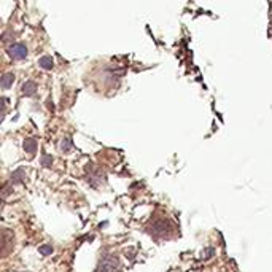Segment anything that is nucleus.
<instances>
[{
	"label": "nucleus",
	"mask_w": 272,
	"mask_h": 272,
	"mask_svg": "<svg viewBox=\"0 0 272 272\" xmlns=\"http://www.w3.org/2000/svg\"><path fill=\"white\" fill-rule=\"evenodd\" d=\"M38 252L42 253V255H51L53 253V247L51 245H43V247H40Z\"/></svg>",
	"instance_id": "nucleus-9"
},
{
	"label": "nucleus",
	"mask_w": 272,
	"mask_h": 272,
	"mask_svg": "<svg viewBox=\"0 0 272 272\" xmlns=\"http://www.w3.org/2000/svg\"><path fill=\"white\" fill-rule=\"evenodd\" d=\"M22 177H24V171H22V169H18L16 172H13V175H11V181H13V183H21V181H22Z\"/></svg>",
	"instance_id": "nucleus-8"
},
{
	"label": "nucleus",
	"mask_w": 272,
	"mask_h": 272,
	"mask_svg": "<svg viewBox=\"0 0 272 272\" xmlns=\"http://www.w3.org/2000/svg\"><path fill=\"white\" fill-rule=\"evenodd\" d=\"M72 145H74V143H72V139L70 137H64L62 142H61V150L64 151V153H67V151L72 150Z\"/></svg>",
	"instance_id": "nucleus-7"
},
{
	"label": "nucleus",
	"mask_w": 272,
	"mask_h": 272,
	"mask_svg": "<svg viewBox=\"0 0 272 272\" xmlns=\"http://www.w3.org/2000/svg\"><path fill=\"white\" fill-rule=\"evenodd\" d=\"M24 150H26V153H29L30 156H34L37 153V140L35 139H26L22 143Z\"/></svg>",
	"instance_id": "nucleus-3"
},
{
	"label": "nucleus",
	"mask_w": 272,
	"mask_h": 272,
	"mask_svg": "<svg viewBox=\"0 0 272 272\" xmlns=\"http://www.w3.org/2000/svg\"><path fill=\"white\" fill-rule=\"evenodd\" d=\"M119 269V260L116 255L107 253L103 255L100 263H99V271L97 272H116Z\"/></svg>",
	"instance_id": "nucleus-1"
},
{
	"label": "nucleus",
	"mask_w": 272,
	"mask_h": 272,
	"mask_svg": "<svg viewBox=\"0 0 272 272\" xmlns=\"http://www.w3.org/2000/svg\"><path fill=\"white\" fill-rule=\"evenodd\" d=\"M14 83V74H5L2 77V83H0V86H2V90H10V88L13 86Z\"/></svg>",
	"instance_id": "nucleus-6"
},
{
	"label": "nucleus",
	"mask_w": 272,
	"mask_h": 272,
	"mask_svg": "<svg viewBox=\"0 0 272 272\" xmlns=\"http://www.w3.org/2000/svg\"><path fill=\"white\" fill-rule=\"evenodd\" d=\"M6 53L10 58H13L16 61H22V59L27 58V48L22 43H13L11 46H8Z\"/></svg>",
	"instance_id": "nucleus-2"
},
{
	"label": "nucleus",
	"mask_w": 272,
	"mask_h": 272,
	"mask_svg": "<svg viewBox=\"0 0 272 272\" xmlns=\"http://www.w3.org/2000/svg\"><path fill=\"white\" fill-rule=\"evenodd\" d=\"M51 163H53V158H51V156H48V155H43V158H42V164L46 166V167H50Z\"/></svg>",
	"instance_id": "nucleus-10"
},
{
	"label": "nucleus",
	"mask_w": 272,
	"mask_h": 272,
	"mask_svg": "<svg viewBox=\"0 0 272 272\" xmlns=\"http://www.w3.org/2000/svg\"><path fill=\"white\" fill-rule=\"evenodd\" d=\"M37 90H38V88H37V83H35V82H30V80H29V82L24 83L22 88H21V91H22L24 95H34V94L37 92Z\"/></svg>",
	"instance_id": "nucleus-4"
},
{
	"label": "nucleus",
	"mask_w": 272,
	"mask_h": 272,
	"mask_svg": "<svg viewBox=\"0 0 272 272\" xmlns=\"http://www.w3.org/2000/svg\"><path fill=\"white\" fill-rule=\"evenodd\" d=\"M38 66L45 70H51L54 67V59L51 58V56H43V58L38 59Z\"/></svg>",
	"instance_id": "nucleus-5"
}]
</instances>
